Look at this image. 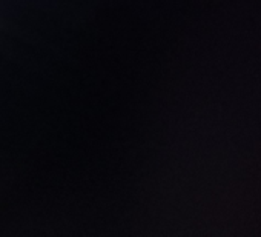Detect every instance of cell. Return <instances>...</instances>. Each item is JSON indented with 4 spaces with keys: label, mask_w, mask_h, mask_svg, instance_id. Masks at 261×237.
I'll use <instances>...</instances> for the list:
<instances>
[]
</instances>
